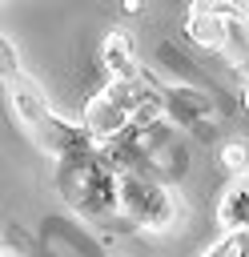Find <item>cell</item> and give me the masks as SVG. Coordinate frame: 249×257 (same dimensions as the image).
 Instances as JSON below:
<instances>
[{
	"instance_id": "6da1fadb",
	"label": "cell",
	"mask_w": 249,
	"mask_h": 257,
	"mask_svg": "<svg viewBox=\"0 0 249 257\" xmlns=\"http://www.w3.org/2000/svg\"><path fill=\"white\" fill-rule=\"evenodd\" d=\"M56 189L76 209V217H84L92 225L116 221V173L104 165L100 149L56 161Z\"/></svg>"
},
{
	"instance_id": "7a4b0ae2",
	"label": "cell",
	"mask_w": 249,
	"mask_h": 257,
	"mask_svg": "<svg viewBox=\"0 0 249 257\" xmlns=\"http://www.w3.org/2000/svg\"><path fill=\"white\" fill-rule=\"evenodd\" d=\"M116 217L129 221L133 229L165 233L181 221V197L157 177L120 173L116 177Z\"/></svg>"
},
{
	"instance_id": "3957f363",
	"label": "cell",
	"mask_w": 249,
	"mask_h": 257,
	"mask_svg": "<svg viewBox=\"0 0 249 257\" xmlns=\"http://www.w3.org/2000/svg\"><path fill=\"white\" fill-rule=\"evenodd\" d=\"M157 96H161V116L173 124V128H189V133H197V137H213V124H209V116H213V100H209V92L197 84H165V88H157Z\"/></svg>"
},
{
	"instance_id": "277c9868",
	"label": "cell",
	"mask_w": 249,
	"mask_h": 257,
	"mask_svg": "<svg viewBox=\"0 0 249 257\" xmlns=\"http://www.w3.org/2000/svg\"><path fill=\"white\" fill-rule=\"evenodd\" d=\"M32 141H36V149L48 153L52 161H68V157H80V153L96 149V145L84 137V128H80L76 120L60 116V112H48V116L40 120V128L32 133Z\"/></svg>"
},
{
	"instance_id": "5b68a950",
	"label": "cell",
	"mask_w": 249,
	"mask_h": 257,
	"mask_svg": "<svg viewBox=\"0 0 249 257\" xmlns=\"http://www.w3.org/2000/svg\"><path fill=\"white\" fill-rule=\"evenodd\" d=\"M44 241L52 257H104L100 237H92L84 225H76L72 217H44Z\"/></svg>"
},
{
	"instance_id": "8992f818",
	"label": "cell",
	"mask_w": 249,
	"mask_h": 257,
	"mask_svg": "<svg viewBox=\"0 0 249 257\" xmlns=\"http://www.w3.org/2000/svg\"><path fill=\"white\" fill-rule=\"evenodd\" d=\"M100 56H104V68H108V80L112 84H129V80H141V56L133 48V36L125 28H112L100 44Z\"/></svg>"
},
{
	"instance_id": "52a82bcc",
	"label": "cell",
	"mask_w": 249,
	"mask_h": 257,
	"mask_svg": "<svg viewBox=\"0 0 249 257\" xmlns=\"http://www.w3.org/2000/svg\"><path fill=\"white\" fill-rule=\"evenodd\" d=\"M4 88H8V108H12V116L20 120V128H24V133H36L40 120L52 112L48 100H44V92H40L28 76H20V80H12V84H4Z\"/></svg>"
},
{
	"instance_id": "ba28073f",
	"label": "cell",
	"mask_w": 249,
	"mask_h": 257,
	"mask_svg": "<svg viewBox=\"0 0 249 257\" xmlns=\"http://www.w3.org/2000/svg\"><path fill=\"white\" fill-rule=\"evenodd\" d=\"M185 32L197 48L221 52V4H193L185 16Z\"/></svg>"
},
{
	"instance_id": "9c48e42d",
	"label": "cell",
	"mask_w": 249,
	"mask_h": 257,
	"mask_svg": "<svg viewBox=\"0 0 249 257\" xmlns=\"http://www.w3.org/2000/svg\"><path fill=\"white\" fill-rule=\"evenodd\" d=\"M217 221H221L225 233H245V229H249V181H245V173L233 177V185L221 193V201H217Z\"/></svg>"
},
{
	"instance_id": "30bf717a",
	"label": "cell",
	"mask_w": 249,
	"mask_h": 257,
	"mask_svg": "<svg viewBox=\"0 0 249 257\" xmlns=\"http://www.w3.org/2000/svg\"><path fill=\"white\" fill-rule=\"evenodd\" d=\"M249 24H245V8L221 4V52L233 64H245V48H249Z\"/></svg>"
},
{
	"instance_id": "8fae6325",
	"label": "cell",
	"mask_w": 249,
	"mask_h": 257,
	"mask_svg": "<svg viewBox=\"0 0 249 257\" xmlns=\"http://www.w3.org/2000/svg\"><path fill=\"white\" fill-rule=\"evenodd\" d=\"M157 60H161V64H165L169 72H177V76H181L177 84H193V88H197L201 72H197V68H193V60H185V56H181V52H177L173 44H161V48H157Z\"/></svg>"
},
{
	"instance_id": "7c38bea8",
	"label": "cell",
	"mask_w": 249,
	"mask_h": 257,
	"mask_svg": "<svg viewBox=\"0 0 249 257\" xmlns=\"http://www.w3.org/2000/svg\"><path fill=\"white\" fill-rule=\"evenodd\" d=\"M197 257H249V229L245 233H225L221 241H213Z\"/></svg>"
},
{
	"instance_id": "4fadbf2b",
	"label": "cell",
	"mask_w": 249,
	"mask_h": 257,
	"mask_svg": "<svg viewBox=\"0 0 249 257\" xmlns=\"http://www.w3.org/2000/svg\"><path fill=\"white\" fill-rule=\"evenodd\" d=\"M20 76H24V68H20V52H16L12 36L0 32V80L12 84V80H20Z\"/></svg>"
},
{
	"instance_id": "5bb4252c",
	"label": "cell",
	"mask_w": 249,
	"mask_h": 257,
	"mask_svg": "<svg viewBox=\"0 0 249 257\" xmlns=\"http://www.w3.org/2000/svg\"><path fill=\"white\" fill-rule=\"evenodd\" d=\"M221 161H225V169L233 173V177H241L245 173V145L237 141V145H225L221 149Z\"/></svg>"
},
{
	"instance_id": "9a60e30c",
	"label": "cell",
	"mask_w": 249,
	"mask_h": 257,
	"mask_svg": "<svg viewBox=\"0 0 249 257\" xmlns=\"http://www.w3.org/2000/svg\"><path fill=\"white\" fill-rule=\"evenodd\" d=\"M0 257H16V253H8V249H0Z\"/></svg>"
}]
</instances>
